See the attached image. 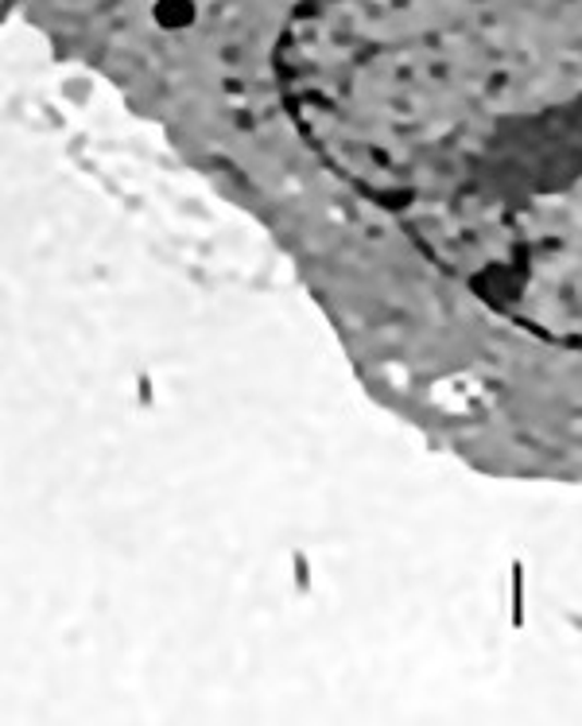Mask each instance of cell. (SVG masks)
<instances>
[{"label": "cell", "mask_w": 582, "mask_h": 726, "mask_svg": "<svg viewBox=\"0 0 582 726\" xmlns=\"http://www.w3.org/2000/svg\"><path fill=\"white\" fill-rule=\"evenodd\" d=\"M151 16H156V24L163 32H183V27L194 24L198 12H194V0H156Z\"/></svg>", "instance_id": "obj_1"}]
</instances>
